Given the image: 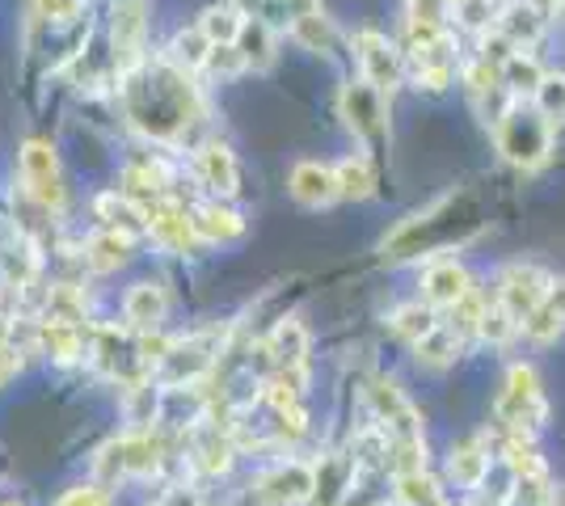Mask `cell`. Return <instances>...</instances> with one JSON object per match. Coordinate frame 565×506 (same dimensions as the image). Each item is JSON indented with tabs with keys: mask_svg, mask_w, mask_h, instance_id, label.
Listing matches in <instances>:
<instances>
[{
	"mask_svg": "<svg viewBox=\"0 0 565 506\" xmlns=\"http://www.w3.org/2000/svg\"><path fill=\"white\" fill-rule=\"evenodd\" d=\"M435 313H439V309H430L426 300H418V304H401L397 313L388 316V330H393L401 342H409V346H414V342H423V337L439 325V316Z\"/></svg>",
	"mask_w": 565,
	"mask_h": 506,
	"instance_id": "32",
	"label": "cell"
},
{
	"mask_svg": "<svg viewBox=\"0 0 565 506\" xmlns=\"http://www.w3.org/2000/svg\"><path fill=\"white\" fill-rule=\"evenodd\" d=\"M393 482H397L401 506H439L444 503V489H439V482H435L426 469H418V473H401V477H393Z\"/></svg>",
	"mask_w": 565,
	"mask_h": 506,
	"instance_id": "34",
	"label": "cell"
},
{
	"mask_svg": "<svg viewBox=\"0 0 565 506\" xmlns=\"http://www.w3.org/2000/svg\"><path fill=\"white\" fill-rule=\"evenodd\" d=\"M0 279L13 291H25L39 279V254L25 245V237H9L0 245Z\"/></svg>",
	"mask_w": 565,
	"mask_h": 506,
	"instance_id": "24",
	"label": "cell"
},
{
	"mask_svg": "<svg viewBox=\"0 0 565 506\" xmlns=\"http://www.w3.org/2000/svg\"><path fill=\"white\" fill-rule=\"evenodd\" d=\"M194 177L203 182V191L212 198H233L241 191V165H236V152L220 140H207V144L194 152Z\"/></svg>",
	"mask_w": 565,
	"mask_h": 506,
	"instance_id": "14",
	"label": "cell"
},
{
	"mask_svg": "<svg viewBox=\"0 0 565 506\" xmlns=\"http://www.w3.org/2000/svg\"><path fill=\"white\" fill-rule=\"evenodd\" d=\"M245 68H249V64H245V55L236 51V43H224V47H212V55H207V68H203V73L220 76V80H233V76H241Z\"/></svg>",
	"mask_w": 565,
	"mask_h": 506,
	"instance_id": "38",
	"label": "cell"
},
{
	"mask_svg": "<svg viewBox=\"0 0 565 506\" xmlns=\"http://www.w3.org/2000/svg\"><path fill=\"white\" fill-rule=\"evenodd\" d=\"M460 351H465V337L456 334L448 321H439L423 342H414L418 363H423V367H435V372H439V367H451V363L460 359Z\"/></svg>",
	"mask_w": 565,
	"mask_h": 506,
	"instance_id": "28",
	"label": "cell"
},
{
	"mask_svg": "<svg viewBox=\"0 0 565 506\" xmlns=\"http://www.w3.org/2000/svg\"><path fill=\"white\" fill-rule=\"evenodd\" d=\"M312 473H317V485H312L317 506H347L351 503V485H354V473H359V460L333 452V456L321 460Z\"/></svg>",
	"mask_w": 565,
	"mask_h": 506,
	"instance_id": "20",
	"label": "cell"
},
{
	"mask_svg": "<svg viewBox=\"0 0 565 506\" xmlns=\"http://www.w3.org/2000/svg\"><path fill=\"white\" fill-rule=\"evenodd\" d=\"M448 4H465V0H448Z\"/></svg>",
	"mask_w": 565,
	"mask_h": 506,
	"instance_id": "48",
	"label": "cell"
},
{
	"mask_svg": "<svg viewBox=\"0 0 565 506\" xmlns=\"http://www.w3.org/2000/svg\"><path fill=\"white\" fill-rule=\"evenodd\" d=\"M212 47H215L212 39H207L199 25H190V30H178V34H173L166 60L173 64V68H182V73H203Z\"/></svg>",
	"mask_w": 565,
	"mask_h": 506,
	"instance_id": "29",
	"label": "cell"
},
{
	"mask_svg": "<svg viewBox=\"0 0 565 506\" xmlns=\"http://www.w3.org/2000/svg\"><path fill=\"white\" fill-rule=\"evenodd\" d=\"M448 0H409L405 4V34L409 43H426L448 30Z\"/></svg>",
	"mask_w": 565,
	"mask_h": 506,
	"instance_id": "27",
	"label": "cell"
},
{
	"mask_svg": "<svg viewBox=\"0 0 565 506\" xmlns=\"http://www.w3.org/2000/svg\"><path fill=\"white\" fill-rule=\"evenodd\" d=\"M152 506H199V494L186 489V485H178V489H169L161 498H152Z\"/></svg>",
	"mask_w": 565,
	"mask_h": 506,
	"instance_id": "44",
	"label": "cell"
},
{
	"mask_svg": "<svg viewBox=\"0 0 565 506\" xmlns=\"http://www.w3.org/2000/svg\"><path fill=\"white\" fill-rule=\"evenodd\" d=\"M460 198L448 194V198H439V203H430L426 212L418 216H409L401 224L397 233L384 241V254L388 258H418V254H439V249H451L456 241H465L469 233H460Z\"/></svg>",
	"mask_w": 565,
	"mask_h": 506,
	"instance_id": "2",
	"label": "cell"
},
{
	"mask_svg": "<svg viewBox=\"0 0 565 506\" xmlns=\"http://www.w3.org/2000/svg\"><path fill=\"white\" fill-rule=\"evenodd\" d=\"M548 288H553V279L544 274L541 266L511 262V266H502V274H498V295H494V300L507 309V313L515 316L519 330H523V321H527V316L544 304Z\"/></svg>",
	"mask_w": 565,
	"mask_h": 506,
	"instance_id": "9",
	"label": "cell"
},
{
	"mask_svg": "<svg viewBox=\"0 0 565 506\" xmlns=\"http://www.w3.org/2000/svg\"><path fill=\"white\" fill-rule=\"evenodd\" d=\"M190 216H194V233L203 245H233L245 237V216L228 207V198H207L190 207Z\"/></svg>",
	"mask_w": 565,
	"mask_h": 506,
	"instance_id": "17",
	"label": "cell"
},
{
	"mask_svg": "<svg viewBox=\"0 0 565 506\" xmlns=\"http://www.w3.org/2000/svg\"><path fill=\"white\" fill-rule=\"evenodd\" d=\"M51 506H115V498H110V489L102 482H89V485H68Z\"/></svg>",
	"mask_w": 565,
	"mask_h": 506,
	"instance_id": "39",
	"label": "cell"
},
{
	"mask_svg": "<svg viewBox=\"0 0 565 506\" xmlns=\"http://www.w3.org/2000/svg\"><path fill=\"white\" fill-rule=\"evenodd\" d=\"M494 30L502 34V39H511L519 51H527L544 34V9L541 4H532V0H511V4L498 9Z\"/></svg>",
	"mask_w": 565,
	"mask_h": 506,
	"instance_id": "21",
	"label": "cell"
},
{
	"mask_svg": "<svg viewBox=\"0 0 565 506\" xmlns=\"http://www.w3.org/2000/svg\"><path fill=\"white\" fill-rule=\"evenodd\" d=\"M472 291V274L456 258H439L423 270V300L430 309H456Z\"/></svg>",
	"mask_w": 565,
	"mask_h": 506,
	"instance_id": "16",
	"label": "cell"
},
{
	"mask_svg": "<svg viewBox=\"0 0 565 506\" xmlns=\"http://www.w3.org/2000/svg\"><path fill=\"white\" fill-rule=\"evenodd\" d=\"M498 157L515 169H536L553 152V122L544 119L532 101H511L494 122Z\"/></svg>",
	"mask_w": 565,
	"mask_h": 506,
	"instance_id": "3",
	"label": "cell"
},
{
	"mask_svg": "<svg viewBox=\"0 0 565 506\" xmlns=\"http://www.w3.org/2000/svg\"><path fill=\"white\" fill-rule=\"evenodd\" d=\"M39 346L51 363H76L81 355H89L85 334L76 321H60V316H43L39 321Z\"/></svg>",
	"mask_w": 565,
	"mask_h": 506,
	"instance_id": "22",
	"label": "cell"
},
{
	"mask_svg": "<svg viewBox=\"0 0 565 506\" xmlns=\"http://www.w3.org/2000/svg\"><path fill=\"white\" fill-rule=\"evenodd\" d=\"M266 355H270V372H300L308 376V334L296 316H282L279 325L266 337Z\"/></svg>",
	"mask_w": 565,
	"mask_h": 506,
	"instance_id": "18",
	"label": "cell"
},
{
	"mask_svg": "<svg viewBox=\"0 0 565 506\" xmlns=\"http://www.w3.org/2000/svg\"><path fill=\"white\" fill-rule=\"evenodd\" d=\"M236 51L245 55L249 68H270L275 64V30L262 18H245L241 34H236Z\"/></svg>",
	"mask_w": 565,
	"mask_h": 506,
	"instance_id": "30",
	"label": "cell"
},
{
	"mask_svg": "<svg viewBox=\"0 0 565 506\" xmlns=\"http://www.w3.org/2000/svg\"><path fill=\"white\" fill-rule=\"evenodd\" d=\"M122 106L127 119L152 140H178L194 119H203V97L194 85V73H182L173 64L136 68L122 76Z\"/></svg>",
	"mask_w": 565,
	"mask_h": 506,
	"instance_id": "1",
	"label": "cell"
},
{
	"mask_svg": "<svg viewBox=\"0 0 565 506\" xmlns=\"http://www.w3.org/2000/svg\"><path fill=\"white\" fill-rule=\"evenodd\" d=\"M338 194L342 198H372L376 194V161L367 157V152H351V157H342L338 161Z\"/></svg>",
	"mask_w": 565,
	"mask_h": 506,
	"instance_id": "26",
	"label": "cell"
},
{
	"mask_svg": "<svg viewBox=\"0 0 565 506\" xmlns=\"http://www.w3.org/2000/svg\"><path fill=\"white\" fill-rule=\"evenodd\" d=\"M287 194L308 212H321L333 198H342L338 194V169L326 165V161H296L287 173Z\"/></svg>",
	"mask_w": 565,
	"mask_h": 506,
	"instance_id": "13",
	"label": "cell"
},
{
	"mask_svg": "<svg viewBox=\"0 0 565 506\" xmlns=\"http://www.w3.org/2000/svg\"><path fill=\"white\" fill-rule=\"evenodd\" d=\"M532 106H536L548 122H565V76L562 73L544 76L536 97H532Z\"/></svg>",
	"mask_w": 565,
	"mask_h": 506,
	"instance_id": "36",
	"label": "cell"
},
{
	"mask_svg": "<svg viewBox=\"0 0 565 506\" xmlns=\"http://www.w3.org/2000/svg\"><path fill=\"white\" fill-rule=\"evenodd\" d=\"M565 330V316H557L548 304H541L536 313L523 321V334L532 337V342H553V337H562Z\"/></svg>",
	"mask_w": 565,
	"mask_h": 506,
	"instance_id": "40",
	"label": "cell"
},
{
	"mask_svg": "<svg viewBox=\"0 0 565 506\" xmlns=\"http://www.w3.org/2000/svg\"><path fill=\"white\" fill-rule=\"evenodd\" d=\"M544 304H548L557 316H565V283H553V288H548V295H544Z\"/></svg>",
	"mask_w": 565,
	"mask_h": 506,
	"instance_id": "45",
	"label": "cell"
},
{
	"mask_svg": "<svg viewBox=\"0 0 565 506\" xmlns=\"http://www.w3.org/2000/svg\"><path fill=\"white\" fill-rule=\"evenodd\" d=\"M351 51L354 60H359V76L380 89L384 97H393L401 89V80H405V60H401L397 43H388V34H380V30H359L351 39Z\"/></svg>",
	"mask_w": 565,
	"mask_h": 506,
	"instance_id": "8",
	"label": "cell"
},
{
	"mask_svg": "<svg viewBox=\"0 0 565 506\" xmlns=\"http://www.w3.org/2000/svg\"><path fill=\"white\" fill-rule=\"evenodd\" d=\"M241 25H245V13H241L236 4H212V9L199 18V30L212 39L215 47H224V43H236Z\"/></svg>",
	"mask_w": 565,
	"mask_h": 506,
	"instance_id": "33",
	"label": "cell"
},
{
	"mask_svg": "<svg viewBox=\"0 0 565 506\" xmlns=\"http://www.w3.org/2000/svg\"><path fill=\"white\" fill-rule=\"evenodd\" d=\"M0 506H25V503H18V498H0Z\"/></svg>",
	"mask_w": 565,
	"mask_h": 506,
	"instance_id": "47",
	"label": "cell"
},
{
	"mask_svg": "<svg viewBox=\"0 0 565 506\" xmlns=\"http://www.w3.org/2000/svg\"><path fill=\"white\" fill-rule=\"evenodd\" d=\"M81 4L85 0H34V13L47 18V22H68V18L81 13Z\"/></svg>",
	"mask_w": 565,
	"mask_h": 506,
	"instance_id": "42",
	"label": "cell"
},
{
	"mask_svg": "<svg viewBox=\"0 0 565 506\" xmlns=\"http://www.w3.org/2000/svg\"><path fill=\"white\" fill-rule=\"evenodd\" d=\"M532 4H541V9H548V4H562V0H532Z\"/></svg>",
	"mask_w": 565,
	"mask_h": 506,
	"instance_id": "46",
	"label": "cell"
},
{
	"mask_svg": "<svg viewBox=\"0 0 565 506\" xmlns=\"http://www.w3.org/2000/svg\"><path fill=\"white\" fill-rule=\"evenodd\" d=\"M312 485H317V473H312L308 464L282 460V464L266 469L258 482L249 485V494H254L262 506H300L312 498Z\"/></svg>",
	"mask_w": 565,
	"mask_h": 506,
	"instance_id": "12",
	"label": "cell"
},
{
	"mask_svg": "<svg viewBox=\"0 0 565 506\" xmlns=\"http://www.w3.org/2000/svg\"><path fill=\"white\" fill-rule=\"evenodd\" d=\"M18 169H22V186L34 207L43 212H64L68 207V186H64V169H60V152L47 140H25L18 152Z\"/></svg>",
	"mask_w": 565,
	"mask_h": 506,
	"instance_id": "5",
	"label": "cell"
},
{
	"mask_svg": "<svg viewBox=\"0 0 565 506\" xmlns=\"http://www.w3.org/2000/svg\"><path fill=\"white\" fill-rule=\"evenodd\" d=\"M81 262L94 274H115L131 262V233L122 228H97L89 241L81 245Z\"/></svg>",
	"mask_w": 565,
	"mask_h": 506,
	"instance_id": "19",
	"label": "cell"
},
{
	"mask_svg": "<svg viewBox=\"0 0 565 506\" xmlns=\"http://www.w3.org/2000/svg\"><path fill=\"white\" fill-rule=\"evenodd\" d=\"M448 473L456 485L477 489V485L486 482V473H490V443H486L481 434H472V439H465V443H456V448H451V460H448Z\"/></svg>",
	"mask_w": 565,
	"mask_h": 506,
	"instance_id": "23",
	"label": "cell"
},
{
	"mask_svg": "<svg viewBox=\"0 0 565 506\" xmlns=\"http://www.w3.org/2000/svg\"><path fill=\"white\" fill-rule=\"evenodd\" d=\"M102 482H127V477H152L161 469V439L148 431H131L110 439L94 460Z\"/></svg>",
	"mask_w": 565,
	"mask_h": 506,
	"instance_id": "7",
	"label": "cell"
},
{
	"mask_svg": "<svg viewBox=\"0 0 565 506\" xmlns=\"http://www.w3.org/2000/svg\"><path fill=\"white\" fill-rule=\"evenodd\" d=\"M143 39H148V0H115L110 9V47L118 73L143 68Z\"/></svg>",
	"mask_w": 565,
	"mask_h": 506,
	"instance_id": "11",
	"label": "cell"
},
{
	"mask_svg": "<svg viewBox=\"0 0 565 506\" xmlns=\"http://www.w3.org/2000/svg\"><path fill=\"white\" fill-rule=\"evenodd\" d=\"M143 233L152 237V245L161 249V254H173V258H186L199 241V233H194V216H190V207H182L178 198H166V203H152V207H143Z\"/></svg>",
	"mask_w": 565,
	"mask_h": 506,
	"instance_id": "10",
	"label": "cell"
},
{
	"mask_svg": "<svg viewBox=\"0 0 565 506\" xmlns=\"http://www.w3.org/2000/svg\"><path fill=\"white\" fill-rule=\"evenodd\" d=\"M515 334H519V321L494 300V304L486 309V316H481V330H477V337H481V342H490V346H507Z\"/></svg>",
	"mask_w": 565,
	"mask_h": 506,
	"instance_id": "37",
	"label": "cell"
},
{
	"mask_svg": "<svg viewBox=\"0 0 565 506\" xmlns=\"http://www.w3.org/2000/svg\"><path fill=\"white\" fill-rule=\"evenodd\" d=\"M494 418L502 434H527L536 439L548 422V401H544L541 376L532 363H511L507 372V385L494 401Z\"/></svg>",
	"mask_w": 565,
	"mask_h": 506,
	"instance_id": "4",
	"label": "cell"
},
{
	"mask_svg": "<svg viewBox=\"0 0 565 506\" xmlns=\"http://www.w3.org/2000/svg\"><path fill=\"white\" fill-rule=\"evenodd\" d=\"M456 18H460V25L477 30V34H490L498 22V9L490 0H465V4H456Z\"/></svg>",
	"mask_w": 565,
	"mask_h": 506,
	"instance_id": "41",
	"label": "cell"
},
{
	"mask_svg": "<svg viewBox=\"0 0 565 506\" xmlns=\"http://www.w3.org/2000/svg\"><path fill=\"white\" fill-rule=\"evenodd\" d=\"M166 316H169V295L161 283L140 279V283L127 288V295H122V321H127V330H136V334H161Z\"/></svg>",
	"mask_w": 565,
	"mask_h": 506,
	"instance_id": "15",
	"label": "cell"
},
{
	"mask_svg": "<svg viewBox=\"0 0 565 506\" xmlns=\"http://www.w3.org/2000/svg\"><path fill=\"white\" fill-rule=\"evenodd\" d=\"M338 115L347 119V127L354 131V140L367 148V152H380L384 140H388V97L372 89L363 76L342 85L338 94Z\"/></svg>",
	"mask_w": 565,
	"mask_h": 506,
	"instance_id": "6",
	"label": "cell"
},
{
	"mask_svg": "<svg viewBox=\"0 0 565 506\" xmlns=\"http://www.w3.org/2000/svg\"><path fill=\"white\" fill-rule=\"evenodd\" d=\"M282 9H287V22H305V18H317L321 13V0H282Z\"/></svg>",
	"mask_w": 565,
	"mask_h": 506,
	"instance_id": "43",
	"label": "cell"
},
{
	"mask_svg": "<svg viewBox=\"0 0 565 506\" xmlns=\"http://www.w3.org/2000/svg\"><path fill=\"white\" fill-rule=\"evenodd\" d=\"M544 76L548 73H544L541 60H536L532 51H515V55L502 64V85H507V94L511 97H536Z\"/></svg>",
	"mask_w": 565,
	"mask_h": 506,
	"instance_id": "31",
	"label": "cell"
},
{
	"mask_svg": "<svg viewBox=\"0 0 565 506\" xmlns=\"http://www.w3.org/2000/svg\"><path fill=\"white\" fill-rule=\"evenodd\" d=\"M291 39L308 51H321V55H333L338 51V34H333V25L317 13V18H305V22L291 25Z\"/></svg>",
	"mask_w": 565,
	"mask_h": 506,
	"instance_id": "35",
	"label": "cell"
},
{
	"mask_svg": "<svg viewBox=\"0 0 565 506\" xmlns=\"http://www.w3.org/2000/svg\"><path fill=\"white\" fill-rule=\"evenodd\" d=\"M502 456L511 464L515 482H548V464L536 452V439H527V434H502Z\"/></svg>",
	"mask_w": 565,
	"mask_h": 506,
	"instance_id": "25",
	"label": "cell"
}]
</instances>
